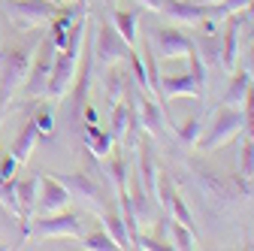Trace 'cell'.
<instances>
[{"label": "cell", "mask_w": 254, "mask_h": 251, "mask_svg": "<svg viewBox=\"0 0 254 251\" xmlns=\"http://www.w3.org/2000/svg\"><path fill=\"white\" fill-rule=\"evenodd\" d=\"M43 34L30 30V34L18 43H9L3 52H0V118L6 115L9 103L15 100V94L24 88L27 82V73H30V64H34V55H37V46H40Z\"/></svg>", "instance_id": "1"}, {"label": "cell", "mask_w": 254, "mask_h": 251, "mask_svg": "<svg viewBox=\"0 0 254 251\" xmlns=\"http://www.w3.org/2000/svg\"><path fill=\"white\" fill-rule=\"evenodd\" d=\"M188 170L194 173L200 191L215 203V209H230L251 197V185L242 173H227V170L209 167V161H203V158H188Z\"/></svg>", "instance_id": "2"}, {"label": "cell", "mask_w": 254, "mask_h": 251, "mask_svg": "<svg viewBox=\"0 0 254 251\" xmlns=\"http://www.w3.org/2000/svg\"><path fill=\"white\" fill-rule=\"evenodd\" d=\"M85 34H88V12L76 15L67 43H64V49H58V55H55V67H52V76H49V85H46V97L49 100H61V97L70 94V88L76 82V73H79Z\"/></svg>", "instance_id": "3"}, {"label": "cell", "mask_w": 254, "mask_h": 251, "mask_svg": "<svg viewBox=\"0 0 254 251\" xmlns=\"http://www.w3.org/2000/svg\"><path fill=\"white\" fill-rule=\"evenodd\" d=\"M245 133V118H242V106H224L221 103L212 115V124L203 127L200 139H197V148L200 151H215L221 145H227L233 139H239Z\"/></svg>", "instance_id": "4"}, {"label": "cell", "mask_w": 254, "mask_h": 251, "mask_svg": "<svg viewBox=\"0 0 254 251\" xmlns=\"http://www.w3.org/2000/svg\"><path fill=\"white\" fill-rule=\"evenodd\" d=\"M82 221L76 212H52V215H37L30 221V236L27 239H82Z\"/></svg>", "instance_id": "5"}, {"label": "cell", "mask_w": 254, "mask_h": 251, "mask_svg": "<svg viewBox=\"0 0 254 251\" xmlns=\"http://www.w3.org/2000/svg\"><path fill=\"white\" fill-rule=\"evenodd\" d=\"M91 52H94V67L121 64V61L130 55V46H127L124 37L115 30L109 15L97 21V34H94V40H91Z\"/></svg>", "instance_id": "6"}, {"label": "cell", "mask_w": 254, "mask_h": 251, "mask_svg": "<svg viewBox=\"0 0 254 251\" xmlns=\"http://www.w3.org/2000/svg\"><path fill=\"white\" fill-rule=\"evenodd\" d=\"M55 55H58V46L55 40L46 34L37 46V55H34V64H30V73H27V82H24V97L27 100H37V97H46V85H49V76H52V67H55Z\"/></svg>", "instance_id": "7"}, {"label": "cell", "mask_w": 254, "mask_h": 251, "mask_svg": "<svg viewBox=\"0 0 254 251\" xmlns=\"http://www.w3.org/2000/svg\"><path fill=\"white\" fill-rule=\"evenodd\" d=\"M49 173H52V170H49ZM52 176H55L64 188H67L73 200H82L91 212L100 215V212L109 206V194H106L88 173H52Z\"/></svg>", "instance_id": "8"}, {"label": "cell", "mask_w": 254, "mask_h": 251, "mask_svg": "<svg viewBox=\"0 0 254 251\" xmlns=\"http://www.w3.org/2000/svg\"><path fill=\"white\" fill-rule=\"evenodd\" d=\"M58 9H61V3H52V0H3L6 18L15 21V27H21V30L40 27V24L49 21Z\"/></svg>", "instance_id": "9"}, {"label": "cell", "mask_w": 254, "mask_h": 251, "mask_svg": "<svg viewBox=\"0 0 254 251\" xmlns=\"http://www.w3.org/2000/svg\"><path fill=\"white\" fill-rule=\"evenodd\" d=\"M154 58L161 61H176V58H188V52L194 49V40L185 37L179 27H151V40H148Z\"/></svg>", "instance_id": "10"}, {"label": "cell", "mask_w": 254, "mask_h": 251, "mask_svg": "<svg viewBox=\"0 0 254 251\" xmlns=\"http://www.w3.org/2000/svg\"><path fill=\"white\" fill-rule=\"evenodd\" d=\"M161 12L173 21V24H185V27H197L203 18H212L215 9L200 0H161Z\"/></svg>", "instance_id": "11"}, {"label": "cell", "mask_w": 254, "mask_h": 251, "mask_svg": "<svg viewBox=\"0 0 254 251\" xmlns=\"http://www.w3.org/2000/svg\"><path fill=\"white\" fill-rule=\"evenodd\" d=\"M157 91H161V106H164V115L170 121V109H167V100H176V97H194V100H203V88L194 82L190 73H176V76H161L157 79Z\"/></svg>", "instance_id": "12"}, {"label": "cell", "mask_w": 254, "mask_h": 251, "mask_svg": "<svg viewBox=\"0 0 254 251\" xmlns=\"http://www.w3.org/2000/svg\"><path fill=\"white\" fill-rule=\"evenodd\" d=\"M40 185H43V191L37 197V215H52V212H61V209H67L70 206V191L64 188L49 170H40Z\"/></svg>", "instance_id": "13"}, {"label": "cell", "mask_w": 254, "mask_h": 251, "mask_svg": "<svg viewBox=\"0 0 254 251\" xmlns=\"http://www.w3.org/2000/svg\"><path fill=\"white\" fill-rule=\"evenodd\" d=\"M157 206H161L167 215H173V221L185 224V227H194V218H190V209L185 206V200L179 197L173 179L161 170V176H157Z\"/></svg>", "instance_id": "14"}, {"label": "cell", "mask_w": 254, "mask_h": 251, "mask_svg": "<svg viewBox=\"0 0 254 251\" xmlns=\"http://www.w3.org/2000/svg\"><path fill=\"white\" fill-rule=\"evenodd\" d=\"M37 188H40V176H27V179H15V197H18V221H21V239L30 236V221L37 218Z\"/></svg>", "instance_id": "15"}, {"label": "cell", "mask_w": 254, "mask_h": 251, "mask_svg": "<svg viewBox=\"0 0 254 251\" xmlns=\"http://www.w3.org/2000/svg\"><path fill=\"white\" fill-rule=\"evenodd\" d=\"M136 154H139V164H136V176L145 188V194L151 197V203L157 206V176H161V167H157V158H154V145L151 139L139 136L136 142Z\"/></svg>", "instance_id": "16"}, {"label": "cell", "mask_w": 254, "mask_h": 251, "mask_svg": "<svg viewBox=\"0 0 254 251\" xmlns=\"http://www.w3.org/2000/svg\"><path fill=\"white\" fill-rule=\"evenodd\" d=\"M242 24H245L242 12H236V15H227V21H224V34H221V67H224V73H233V67H236Z\"/></svg>", "instance_id": "17"}, {"label": "cell", "mask_w": 254, "mask_h": 251, "mask_svg": "<svg viewBox=\"0 0 254 251\" xmlns=\"http://www.w3.org/2000/svg\"><path fill=\"white\" fill-rule=\"evenodd\" d=\"M106 158H109L106 161V179L115 185V194L118 191H127V182H130V173L133 170H130V164H127V158H124V148L115 145Z\"/></svg>", "instance_id": "18"}, {"label": "cell", "mask_w": 254, "mask_h": 251, "mask_svg": "<svg viewBox=\"0 0 254 251\" xmlns=\"http://www.w3.org/2000/svg\"><path fill=\"white\" fill-rule=\"evenodd\" d=\"M139 12H142V6H136V9H115V6H109V21L115 24V30L124 37V43L127 46H136V21H139Z\"/></svg>", "instance_id": "19"}, {"label": "cell", "mask_w": 254, "mask_h": 251, "mask_svg": "<svg viewBox=\"0 0 254 251\" xmlns=\"http://www.w3.org/2000/svg\"><path fill=\"white\" fill-rule=\"evenodd\" d=\"M100 218H103V230L112 236V242H115L118 248H133V245H130V233H127V227H124V221H121V212H118L112 203L100 212Z\"/></svg>", "instance_id": "20"}, {"label": "cell", "mask_w": 254, "mask_h": 251, "mask_svg": "<svg viewBox=\"0 0 254 251\" xmlns=\"http://www.w3.org/2000/svg\"><path fill=\"white\" fill-rule=\"evenodd\" d=\"M37 139H40V133H37V124L27 118V124L21 127V133L12 139V148H9V154L18 161V164H27L30 161V154H34V145H37Z\"/></svg>", "instance_id": "21"}, {"label": "cell", "mask_w": 254, "mask_h": 251, "mask_svg": "<svg viewBox=\"0 0 254 251\" xmlns=\"http://www.w3.org/2000/svg\"><path fill=\"white\" fill-rule=\"evenodd\" d=\"M88 127H85V142H88V151L94 154V158H106V154L115 148V139L109 130L97 127V121H85Z\"/></svg>", "instance_id": "22"}, {"label": "cell", "mask_w": 254, "mask_h": 251, "mask_svg": "<svg viewBox=\"0 0 254 251\" xmlns=\"http://www.w3.org/2000/svg\"><path fill=\"white\" fill-rule=\"evenodd\" d=\"M251 85H254V79H251L248 70L233 73V79H230V85L224 91V97H221V103H224V106H242L245 97H248V91H251Z\"/></svg>", "instance_id": "23"}, {"label": "cell", "mask_w": 254, "mask_h": 251, "mask_svg": "<svg viewBox=\"0 0 254 251\" xmlns=\"http://www.w3.org/2000/svg\"><path fill=\"white\" fill-rule=\"evenodd\" d=\"M124 82H127V73H121L115 64L103 67V91H106V103H109V109L121 100V94H124Z\"/></svg>", "instance_id": "24"}, {"label": "cell", "mask_w": 254, "mask_h": 251, "mask_svg": "<svg viewBox=\"0 0 254 251\" xmlns=\"http://www.w3.org/2000/svg\"><path fill=\"white\" fill-rule=\"evenodd\" d=\"M112 127H109V133H112V139H115V145H121L124 142V133H127V127H130V103H127L124 97L112 106Z\"/></svg>", "instance_id": "25"}, {"label": "cell", "mask_w": 254, "mask_h": 251, "mask_svg": "<svg viewBox=\"0 0 254 251\" xmlns=\"http://www.w3.org/2000/svg\"><path fill=\"white\" fill-rule=\"evenodd\" d=\"M194 49L200 52V58H203L206 67L221 64V37H218V34H203V37H197V40H194Z\"/></svg>", "instance_id": "26"}, {"label": "cell", "mask_w": 254, "mask_h": 251, "mask_svg": "<svg viewBox=\"0 0 254 251\" xmlns=\"http://www.w3.org/2000/svg\"><path fill=\"white\" fill-rule=\"evenodd\" d=\"M173 127H176V139H179L182 148H197V139L203 133V118L200 115L188 118L185 124H173Z\"/></svg>", "instance_id": "27"}, {"label": "cell", "mask_w": 254, "mask_h": 251, "mask_svg": "<svg viewBox=\"0 0 254 251\" xmlns=\"http://www.w3.org/2000/svg\"><path fill=\"white\" fill-rule=\"evenodd\" d=\"M170 245L173 248H179V251H190V248H197V236H194V230L190 227H185V224H179V221H170Z\"/></svg>", "instance_id": "28"}, {"label": "cell", "mask_w": 254, "mask_h": 251, "mask_svg": "<svg viewBox=\"0 0 254 251\" xmlns=\"http://www.w3.org/2000/svg\"><path fill=\"white\" fill-rule=\"evenodd\" d=\"M30 121L37 124V133H40V136H52L55 118H52V106H49V103H40V106L34 109V115H30Z\"/></svg>", "instance_id": "29"}, {"label": "cell", "mask_w": 254, "mask_h": 251, "mask_svg": "<svg viewBox=\"0 0 254 251\" xmlns=\"http://www.w3.org/2000/svg\"><path fill=\"white\" fill-rule=\"evenodd\" d=\"M188 73L194 76V82L206 91V76H209V67L203 64V58H200V52H197V49H190V52H188Z\"/></svg>", "instance_id": "30"}, {"label": "cell", "mask_w": 254, "mask_h": 251, "mask_svg": "<svg viewBox=\"0 0 254 251\" xmlns=\"http://www.w3.org/2000/svg\"><path fill=\"white\" fill-rule=\"evenodd\" d=\"M239 173L251 182L254 179V139L251 136H245V142H242V154H239Z\"/></svg>", "instance_id": "31"}, {"label": "cell", "mask_w": 254, "mask_h": 251, "mask_svg": "<svg viewBox=\"0 0 254 251\" xmlns=\"http://www.w3.org/2000/svg\"><path fill=\"white\" fill-rule=\"evenodd\" d=\"M82 245H85V248H91V251H112V248H118V245L112 242V236H109L106 230L82 236Z\"/></svg>", "instance_id": "32"}, {"label": "cell", "mask_w": 254, "mask_h": 251, "mask_svg": "<svg viewBox=\"0 0 254 251\" xmlns=\"http://www.w3.org/2000/svg\"><path fill=\"white\" fill-rule=\"evenodd\" d=\"M242 118H245V133H242V136H251V139H254V85H251L248 97H245V103H242Z\"/></svg>", "instance_id": "33"}, {"label": "cell", "mask_w": 254, "mask_h": 251, "mask_svg": "<svg viewBox=\"0 0 254 251\" xmlns=\"http://www.w3.org/2000/svg\"><path fill=\"white\" fill-rule=\"evenodd\" d=\"M245 6H248V0H221V3H215L212 9H215V15H221V18H227V15L245 12Z\"/></svg>", "instance_id": "34"}, {"label": "cell", "mask_w": 254, "mask_h": 251, "mask_svg": "<svg viewBox=\"0 0 254 251\" xmlns=\"http://www.w3.org/2000/svg\"><path fill=\"white\" fill-rule=\"evenodd\" d=\"M18 161L12 158V154H6L3 161H0V182H6V179H15V173H18Z\"/></svg>", "instance_id": "35"}, {"label": "cell", "mask_w": 254, "mask_h": 251, "mask_svg": "<svg viewBox=\"0 0 254 251\" xmlns=\"http://www.w3.org/2000/svg\"><path fill=\"white\" fill-rule=\"evenodd\" d=\"M136 3L148 12H161V0H136Z\"/></svg>", "instance_id": "36"}, {"label": "cell", "mask_w": 254, "mask_h": 251, "mask_svg": "<svg viewBox=\"0 0 254 251\" xmlns=\"http://www.w3.org/2000/svg\"><path fill=\"white\" fill-rule=\"evenodd\" d=\"M242 18H245V24H254V0H248V6H245Z\"/></svg>", "instance_id": "37"}, {"label": "cell", "mask_w": 254, "mask_h": 251, "mask_svg": "<svg viewBox=\"0 0 254 251\" xmlns=\"http://www.w3.org/2000/svg\"><path fill=\"white\" fill-rule=\"evenodd\" d=\"M248 73H251V79H254V43L248 46Z\"/></svg>", "instance_id": "38"}, {"label": "cell", "mask_w": 254, "mask_h": 251, "mask_svg": "<svg viewBox=\"0 0 254 251\" xmlns=\"http://www.w3.org/2000/svg\"><path fill=\"white\" fill-rule=\"evenodd\" d=\"M200 3H209V6H215V3H221V0H200Z\"/></svg>", "instance_id": "39"}, {"label": "cell", "mask_w": 254, "mask_h": 251, "mask_svg": "<svg viewBox=\"0 0 254 251\" xmlns=\"http://www.w3.org/2000/svg\"><path fill=\"white\" fill-rule=\"evenodd\" d=\"M103 3H106V6H112V3H115V0H103Z\"/></svg>", "instance_id": "40"}, {"label": "cell", "mask_w": 254, "mask_h": 251, "mask_svg": "<svg viewBox=\"0 0 254 251\" xmlns=\"http://www.w3.org/2000/svg\"><path fill=\"white\" fill-rule=\"evenodd\" d=\"M61 3H76V0H61Z\"/></svg>", "instance_id": "41"}, {"label": "cell", "mask_w": 254, "mask_h": 251, "mask_svg": "<svg viewBox=\"0 0 254 251\" xmlns=\"http://www.w3.org/2000/svg\"><path fill=\"white\" fill-rule=\"evenodd\" d=\"M52 3H61V0H52Z\"/></svg>", "instance_id": "42"}, {"label": "cell", "mask_w": 254, "mask_h": 251, "mask_svg": "<svg viewBox=\"0 0 254 251\" xmlns=\"http://www.w3.org/2000/svg\"><path fill=\"white\" fill-rule=\"evenodd\" d=\"M251 248H254V239H251Z\"/></svg>", "instance_id": "43"}]
</instances>
